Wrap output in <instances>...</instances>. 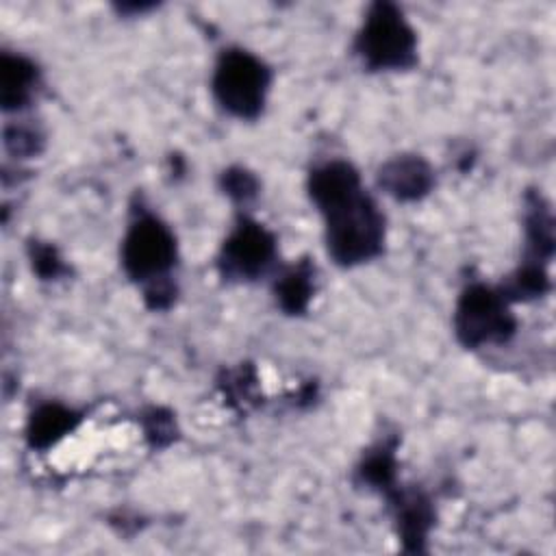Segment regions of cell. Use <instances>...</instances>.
<instances>
[{
	"label": "cell",
	"mask_w": 556,
	"mask_h": 556,
	"mask_svg": "<svg viewBox=\"0 0 556 556\" xmlns=\"http://www.w3.org/2000/svg\"><path fill=\"white\" fill-rule=\"evenodd\" d=\"M33 267L43 278H54V276H59L63 271V263L56 256L54 248H50V245L33 248Z\"/></svg>",
	"instance_id": "15"
},
{
	"label": "cell",
	"mask_w": 556,
	"mask_h": 556,
	"mask_svg": "<svg viewBox=\"0 0 556 556\" xmlns=\"http://www.w3.org/2000/svg\"><path fill=\"white\" fill-rule=\"evenodd\" d=\"M7 146L20 154L37 152V137L24 128H17V130L7 128Z\"/></svg>",
	"instance_id": "16"
},
{
	"label": "cell",
	"mask_w": 556,
	"mask_h": 556,
	"mask_svg": "<svg viewBox=\"0 0 556 556\" xmlns=\"http://www.w3.org/2000/svg\"><path fill=\"white\" fill-rule=\"evenodd\" d=\"M397 519L402 526V536L404 541H415V547L419 541H424L428 526H430V508L428 502L419 495H408V497H400L397 504Z\"/></svg>",
	"instance_id": "11"
},
{
	"label": "cell",
	"mask_w": 556,
	"mask_h": 556,
	"mask_svg": "<svg viewBox=\"0 0 556 556\" xmlns=\"http://www.w3.org/2000/svg\"><path fill=\"white\" fill-rule=\"evenodd\" d=\"M363 478L376 486H389L393 480V456L389 450H380L363 465Z\"/></svg>",
	"instance_id": "13"
},
{
	"label": "cell",
	"mask_w": 556,
	"mask_h": 556,
	"mask_svg": "<svg viewBox=\"0 0 556 556\" xmlns=\"http://www.w3.org/2000/svg\"><path fill=\"white\" fill-rule=\"evenodd\" d=\"M454 326L458 339L469 345L502 343L515 330V317L506 306V298L482 285L469 287L456 306Z\"/></svg>",
	"instance_id": "4"
},
{
	"label": "cell",
	"mask_w": 556,
	"mask_h": 556,
	"mask_svg": "<svg viewBox=\"0 0 556 556\" xmlns=\"http://www.w3.org/2000/svg\"><path fill=\"white\" fill-rule=\"evenodd\" d=\"M176 243L167 226L154 217L137 219L124 237L122 261L124 269L135 280H146L148 285L167 278L174 265Z\"/></svg>",
	"instance_id": "5"
},
{
	"label": "cell",
	"mask_w": 556,
	"mask_h": 556,
	"mask_svg": "<svg viewBox=\"0 0 556 556\" xmlns=\"http://www.w3.org/2000/svg\"><path fill=\"white\" fill-rule=\"evenodd\" d=\"M415 33L391 2H376L365 17L356 50L371 70H402L415 61Z\"/></svg>",
	"instance_id": "2"
},
{
	"label": "cell",
	"mask_w": 556,
	"mask_h": 556,
	"mask_svg": "<svg viewBox=\"0 0 556 556\" xmlns=\"http://www.w3.org/2000/svg\"><path fill=\"white\" fill-rule=\"evenodd\" d=\"M269 87L267 67L245 50H228L213 74V91L219 104L237 117H256Z\"/></svg>",
	"instance_id": "3"
},
{
	"label": "cell",
	"mask_w": 556,
	"mask_h": 556,
	"mask_svg": "<svg viewBox=\"0 0 556 556\" xmlns=\"http://www.w3.org/2000/svg\"><path fill=\"white\" fill-rule=\"evenodd\" d=\"M545 289H547V271L543 269V265L526 263L515 274V278H510L506 293L513 298H532V295H541Z\"/></svg>",
	"instance_id": "12"
},
{
	"label": "cell",
	"mask_w": 556,
	"mask_h": 556,
	"mask_svg": "<svg viewBox=\"0 0 556 556\" xmlns=\"http://www.w3.org/2000/svg\"><path fill=\"white\" fill-rule=\"evenodd\" d=\"M313 271L306 263L289 269L276 285V298L287 313H302L311 300Z\"/></svg>",
	"instance_id": "10"
},
{
	"label": "cell",
	"mask_w": 556,
	"mask_h": 556,
	"mask_svg": "<svg viewBox=\"0 0 556 556\" xmlns=\"http://www.w3.org/2000/svg\"><path fill=\"white\" fill-rule=\"evenodd\" d=\"M319 211L326 215L328 252L337 263L356 265L380 252L382 215L361 187Z\"/></svg>",
	"instance_id": "1"
},
{
	"label": "cell",
	"mask_w": 556,
	"mask_h": 556,
	"mask_svg": "<svg viewBox=\"0 0 556 556\" xmlns=\"http://www.w3.org/2000/svg\"><path fill=\"white\" fill-rule=\"evenodd\" d=\"M76 421L78 417L74 410L59 404H46L30 417L28 439L35 447H48L65 437L76 426Z\"/></svg>",
	"instance_id": "9"
},
{
	"label": "cell",
	"mask_w": 556,
	"mask_h": 556,
	"mask_svg": "<svg viewBox=\"0 0 556 556\" xmlns=\"http://www.w3.org/2000/svg\"><path fill=\"white\" fill-rule=\"evenodd\" d=\"M224 189L228 195L237 200H245L256 193V180L252 178V174L243 169H228L224 172Z\"/></svg>",
	"instance_id": "14"
},
{
	"label": "cell",
	"mask_w": 556,
	"mask_h": 556,
	"mask_svg": "<svg viewBox=\"0 0 556 556\" xmlns=\"http://www.w3.org/2000/svg\"><path fill=\"white\" fill-rule=\"evenodd\" d=\"M35 67L22 56L2 54L0 63V98L4 109H17L22 106L35 85Z\"/></svg>",
	"instance_id": "8"
},
{
	"label": "cell",
	"mask_w": 556,
	"mask_h": 556,
	"mask_svg": "<svg viewBox=\"0 0 556 556\" xmlns=\"http://www.w3.org/2000/svg\"><path fill=\"white\" fill-rule=\"evenodd\" d=\"M378 180L397 200H417L430 189L432 172L419 156H397L380 169Z\"/></svg>",
	"instance_id": "7"
},
{
	"label": "cell",
	"mask_w": 556,
	"mask_h": 556,
	"mask_svg": "<svg viewBox=\"0 0 556 556\" xmlns=\"http://www.w3.org/2000/svg\"><path fill=\"white\" fill-rule=\"evenodd\" d=\"M274 258V237L254 222H241L222 250V271L230 278H254Z\"/></svg>",
	"instance_id": "6"
}]
</instances>
